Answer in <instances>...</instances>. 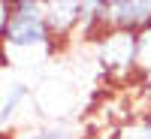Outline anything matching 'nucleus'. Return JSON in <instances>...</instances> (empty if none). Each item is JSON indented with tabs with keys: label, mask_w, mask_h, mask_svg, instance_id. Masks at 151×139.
Returning a JSON list of instances; mask_svg holds the SVG:
<instances>
[{
	"label": "nucleus",
	"mask_w": 151,
	"mask_h": 139,
	"mask_svg": "<svg viewBox=\"0 0 151 139\" xmlns=\"http://www.w3.org/2000/svg\"><path fill=\"white\" fill-rule=\"evenodd\" d=\"M9 24L3 33V45L6 58L9 52H33V48H42V52H52L55 48V33L48 27L45 18V6L42 0H9Z\"/></svg>",
	"instance_id": "f257e3e1"
},
{
	"label": "nucleus",
	"mask_w": 151,
	"mask_h": 139,
	"mask_svg": "<svg viewBox=\"0 0 151 139\" xmlns=\"http://www.w3.org/2000/svg\"><path fill=\"white\" fill-rule=\"evenodd\" d=\"M97 64L112 82H136V30L109 27L97 36Z\"/></svg>",
	"instance_id": "f03ea898"
},
{
	"label": "nucleus",
	"mask_w": 151,
	"mask_h": 139,
	"mask_svg": "<svg viewBox=\"0 0 151 139\" xmlns=\"http://www.w3.org/2000/svg\"><path fill=\"white\" fill-rule=\"evenodd\" d=\"M30 100V88L27 85H12L9 88V94L3 97V106H0V124H6L9 118H15V112L21 109V103H27Z\"/></svg>",
	"instance_id": "7ed1b4c3"
},
{
	"label": "nucleus",
	"mask_w": 151,
	"mask_h": 139,
	"mask_svg": "<svg viewBox=\"0 0 151 139\" xmlns=\"http://www.w3.org/2000/svg\"><path fill=\"white\" fill-rule=\"evenodd\" d=\"M115 139H148V115H145V112L130 115V118L115 130Z\"/></svg>",
	"instance_id": "20e7f679"
},
{
	"label": "nucleus",
	"mask_w": 151,
	"mask_h": 139,
	"mask_svg": "<svg viewBox=\"0 0 151 139\" xmlns=\"http://www.w3.org/2000/svg\"><path fill=\"white\" fill-rule=\"evenodd\" d=\"M136 67H139V73L151 70V24L136 30Z\"/></svg>",
	"instance_id": "39448f33"
},
{
	"label": "nucleus",
	"mask_w": 151,
	"mask_h": 139,
	"mask_svg": "<svg viewBox=\"0 0 151 139\" xmlns=\"http://www.w3.org/2000/svg\"><path fill=\"white\" fill-rule=\"evenodd\" d=\"M21 139H76L67 127H42V130H33L27 136H21Z\"/></svg>",
	"instance_id": "423d86ee"
},
{
	"label": "nucleus",
	"mask_w": 151,
	"mask_h": 139,
	"mask_svg": "<svg viewBox=\"0 0 151 139\" xmlns=\"http://www.w3.org/2000/svg\"><path fill=\"white\" fill-rule=\"evenodd\" d=\"M9 12H12L9 0H0V45H3V33H6V24H9Z\"/></svg>",
	"instance_id": "0eeeda50"
},
{
	"label": "nucleus",
	"mask_w": 151,
	"mask_h": 139,
	"mask_svg": "<svg viewBox=\"0 0 151 139\" xmlns=\"http://www.w3.org/2000/svg\"><path fill=\"white\" fill-rule=\"evenodd\" d=\"M139 94H142V112L151 115V88H145V91H139Z\"/></svg>",
	"instance_id": "6e6552de"
},
{
	"label": "nucleus",
	"mask_w": 151,
	"mask_h": 139,
	"mask_svg": "<svg viewBox=\"0 0 151 139\" xmlns=\"http://www.w3.org/2000/svg\"><path fill=\"white\" fill-rule=\"evenodd\" d=\"M0 139H15V136H12L9 130H0Z\"/></svg>",
	"instance_id": "1a4fd4ad"
}]
</instances>
